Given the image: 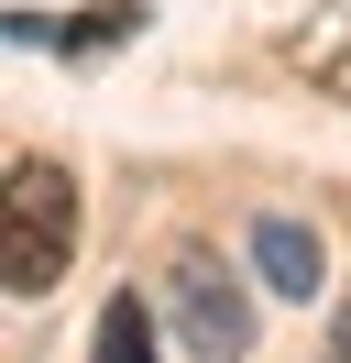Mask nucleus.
Returning a JSON list of instances; mask_svg holds the SVG:
<instances>
[{
	"label": "nucleus",
	"instance_id": "obj_1",
	"mask_svg": "<svg viewBox=\"0 0 351 363\" xmlns=\"http://www.w3.org/2000/svg\"><path fill=\"white\" fill-rule=\"evenodd\" d=\"M66 264H77V177L55 155H11V187H0V286L55 297Z\"/></svg>",
	"mask_w": 351,
	"mask_h": 363
},
{
	"label": "nucleus",
	"instance_id": "obj_2",
	"mask_svg": "<svg viewBox=\"0 0 351 363\" xmlns=\"http://www.w3.org/2000/svg\"><path fill=\"white\" fill-rule=\"evenodd\" d=\"M165 308H176V341H187L197 363H241L253 352V297H241V275L209 264V253H176L165 264Z\"/></svg>",
	"mask_w": 351,
	"mask_h": 363
},
{
	"label": "nucleus",
	"instance_id": "obj_3",
	"mask_svg": "<svg viewBox=\"0 0 351 363\" xmlns=\"http://www.w3.org/2000/svg\"><path fill=\"white\" fill-rule=\"evenodd\" d=\"M253 275H263L275 297H318V286H329V242H318V220L263 209V220H253Z\"/></svg>",
	"mask_w": 351,
	"mask_h": 363
},
{
	"label": "nucleus",
	"instance_id": "obj_4",
	"mask_svg": "<svg viewBox=\"0 0 351 363\" xmlns=\"http://www.w3.org/2000/svg\"><path fill=\"white\" fill-rule=\"evenodd\" d=\"M275 67L351 111V11H307V23H285V33H275Z\"/></svg>",
	"mask_w": 351,
	"mask_h": 363
},
{
	"label": "nucleus",
	"instance_id": "obj_5",
	"mask_svg": "<svg viewBox=\"0 0 351 363\" xmlns=\"http://www.w3.org/2000/svg\"><path fill=\"white\" fill-rule=\"evenodd\" d=\"M88 363H154V308H143L132 286L99 308V341H88Z\"/></svg>",
	"mask_w": 351,
	"mask_h": 363
},
{
	"label": "nucleus",
	"instance_id": "obj_6",
	"mask_svg": "<svg viewBox=\"0 0 351 363\" xmlns=\"http://www.w3.org/2000/svg\"><path fill=\"white\" fill-rule=\"evenodd\" d=\"M121 33H143V0H88L77 23H66V55H99V45H121Z\"/></svg>",
	"mask_w": 351,
	"mask_h": 363
},
{
	"label": "nucleus",
	"instance_id": "obj_7",
	"mask_svg": "<svg viewBox=\"0 0 351 363\" xmlns=\"http://www.w3.org/2000/svg\"><path fill=\"white\" fill-rule=\"evenodd\" d=\"M329 363H351V297H340V330H329Z\"/></svg>",
	"mask_w": 351,
	"mask_h": 363
}]
</instances>
